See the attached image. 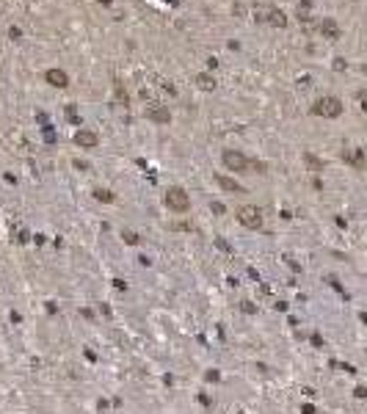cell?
I'll list each match as a JSON object with an SVG mask.
<instances>
[{
	"mask_svg": "<svg viewBox=\"0 0 367 414\" xmlns=\"http://www.w3.org/2000/svg\"><path fill=\"white\" fill-rule=\"evenodd\" d=\"M254 22L270 25V28H287V17L276 6H254Z\"/></svg>",
	"mask_w": 367,
	"mask_h": 414,
	"instance_id": "6da1fadb",
	"label": "cell"
},
{
	"mask_svg": "<svg viewBox=\"0 0 367 414\" xmlns=\"http://www.w3.org/2000/svg\"><path fill=\"white\" fill-rule=\"evenodd\" d=\"M235 216H237V221H240L246 229H260L265 213H263V207H257V204H240Z\"/></svg>",
	"mask_w": 367,
	"mask_h": 414,
	"instance_id": "7a4b0ae2",
	"label": "cell"
},
{
	"mask_svg": "<svg viewBox=\"0 0 367 414\" xmlns=\"http://www.w3.org/2000/svg\"><path fill=\"white\" fill-rule=\"evenodd\" d=\"M312 113H318L323 119H337L339 113H342V102H339V97H320L312 105Z\"/></svg>",
	"mask_w": 367,
	"mask_h": 414,
	"instance_id": "3957f363",
	"label": "cell"
},
{
	"mask_svg": "<svg viewBox=\"0 0 367 414\" xmlns=\"http://www.w3.org/2000/svg\"><path fill=\"white\" fill-rule=\"evenodd\" d=\"M221 160H224V166H227L229 171H240V174H243V171L251 169V160L240 152V149H224Z\"/></svg>",
	"mask_w": 367,
	"mask_h": 414,
	"instance_id": "277c9868",
	"label": "cell"
},
{
	"mask_svg": "<svg viewBox=\"0 0 367 414\" xmlns=\"http://www.w3.org/2000/svg\"><path fill=\"white\" fill-rule=\"evenodd\" d=\"M166 207L174 213H188L191 210V196L185 193V188H168L166 191Z\"/></svg>",
	"mask_w": 367,
	"mask_h": 414,
	"instance_id": "5b68a950",
	"label": "cell"
},
{
	"mask_svg": "<svg viewBox=\"0 0 367 414\" xmlns=\"http://www.w3.org/2000/svg\"><path fill=\"white\" fill-rule=\"evenodd\" d=\"M144 116H146L149 122H155V125H168V122H171V113H168V108L160 105V102H155V105L146 108Z\"/></svg>",
	"mask_w": 367,
	"mask_h": 414,
	"instance_id": "8992f818",
	"label": "cell"
},
{
	"mask_svg": "<svg viewBox=\"0 0 367 414\" xmlns=\"http://www.w3.org/2000/svg\"><path fill=\"white\" fill-rule=\"evenodd\" d=\"M44 83H50L53 89H67L69 86V75L64 69H58V66H53V69L44 72Z\"/></svg>",
	"mask_w": 367,
	"mask_h": 414,
	"instance_id": "52a82bcc",
	"label": "cell"
},
{
	"mask_svg": "<svg viewBox=\"0 0 367 414\" xmlns=\"http://www.w3.org/2000/svg\"><path fill=\"white\" fill-rule=\"evenodd\" d=\"M342 160L351 163L353 169L362 171V169L367 166V155H365V149H356V147H353V149H345V152H342Z\"/></svg>",
	"mask_w": 367,
	"mask_h": 414,
	"instance_id": "ba28073f",
	"label": "cell"
},
{
	"mask_svg": "<svg viewBox=\"0 0 367 414\" xmlns=\"http://www.w3.org/2000/svg\"><path fill=\"white\" fill-rule=\"evenodd\" d=\"M75 144L80 149H94L100 144V138H97V133H91V130H77V133H75Z\"/></svg>",
	"mask_w": 367,
	"mask_h": 414,
	"instance_id": "9c48e42d",
	"label": "cell"
},
{
	"mask_svg": "<svg viewBox=\"0 0 367 414\" xmlns=\"http://www.w3.org/2000/svg\"><path fill=\"white\" fill-rule=\"evenodd\" d=\"M194 86H196V89H201V92H215V77L210 75V72H196Z\"/></svg>",
	"mask_w": 367,
	"mask_h": 414,
	"instance_id": "30bf717a",
	"label": "cell"
},
{
	"mask_svg": "<svg viewBox=\"0 0 367 414\" xmlns=\"http://www.w3.org/2000/svg\"><path fill=\"white\" fill-rule=\"evenodd\" d=\"M320 33H323L326 39L337 42V39H339V25L332 20V17H326V20H320Z\"/></svg>",
	"mask_w": 367,
	"mask_h": 414,
	"instance_id": "8fae6325",
	"label": "cell"
},
{
	"mask_svg": "<svg viewBox=\"0 0 367 414\" xmlns=\"http://www.w3.org/2000/svg\"><path fill=\"white\" fill-rule=\"evenodd\" d=\"M215 183H218V188H224V191H232V193H243L240 183H235V180H232V177H227V174H218V177H215Z\"/></svg>",
	"mask_w": 367,
	"mask_h": 414,
	"instance_id": "7c38bea8",
	"label": "cell"
},
{
	"mask_svg": "<svg viewBox=\"0 0 367 414\" xmlns=\"http://www.w3.org/2000/svg\"><path fill=\"white\" fill-rule=\"evenodd\" d=\"M94 199H100V202H113V193L105 188H94Z\"/></svg>",
	"mask_w": 367,
	"mask_h": 414,
	"instance_id": "4fadbf2b",
	"label": "cell"
},
{
	"mask_svg": "<svg viewBox=\"0 0 367 414\" xmlns=\"http://www.w3.org/2000/svg\"><path fill=\"white\" fill-rule=\"evenodd\" d=\"M116 99H119V102H122V105H127V102H130V99H127V92H125V86H122V83H116Z\"/></svg>",
	"mask_w": 367,
	"mask_h": 414,
	"instance_id": "5bb4252c",
	"label": "cell"
},
{
	"mask_svg": "<svg viewBox=\"0 0 367 414\" xmlns=\"http://www.w3.org/2000/svg\"><path fill=\"white\" fill-rule=\"evenodd\" d=\"M8 36H11L14 42H20V39H22V31L17 28V25H11V28H8Z\"/></svg>",
	"mask_w": 367,
	"mask_h": 414,
	"instance_id": "9a60e30c",
	"label": "cell"
},
{
	"mask_svg": "<svg viewBox=\"0 0 367 414\" xmlns=\"http://www.w3.org/2000/svg\"><path fill=\"white\" fill-rule=\"evenodd\" d=\"M304 160L309 163V166H315V169H320V166H323V163H320L318 158H312V155H304Z\"/></svg>",
	"mask_w": 367,
	"mask_h": 414,
	"instance_id": "2e32d148",
	"label": "cell"
},
{
	"mask_svg": "<svg viewBox=\"0 0 367 414\" xmlns=\"http://www.w3.org/2000/svg\"><path fill=\"white\" fill-rule=\"evenodd\" d=\"M97 3H102V6H111L113 0H97Z\"/></svg>",
	"mask_w": 367,
	"mask_h": 414,
	"instance_id": "e0dca14e",
	"label": "cell"
}]
</instances>
